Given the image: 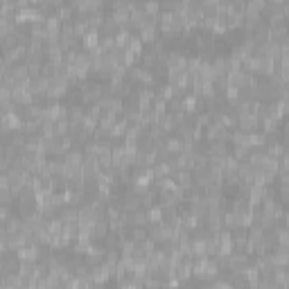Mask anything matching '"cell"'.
<instances>
[{
	"mask_svg": "<svg viewBox=\"0 0 289 289\" xmlns=\"http://www.w3.org/2000/svg\"><path fill=\"white\" fill-rule=\"evenodd\" d=\"M68 86H70V82L66 77H50L48 79V99L50 102H57L59 97H64L66 93H68Z\"/></svg>",
	"mask_w": 289,
	"mask_h": 289,
	"instance_id": "3957f363",
	"label": "cell"
},
{
	"mask_svg": "<svg viewBox=\"0 0 289 289\" xmlns=\"http://www.w3.org/2000/svg\"><path fill=\"white\" fill-rule=\"evenodd\" d=\"M99 41H102L99 32H97V30H91L89 34H86V36H84V39H82V45H84V48H86V50H89V52H91V50H95V48H97V45H99Z\"/></svg>",
	"mask_w": 289,
	"mask_h": 289,
	"instance_id": "7c38bea8",
	"label": "cell"
},
{
	"mask_svg": "<svg viewBox=\"0 0 289 289\" xmlns=\"http://www.w3.org/2000/svg\"><path fill=\"white\" fill-rule=\"evenodd\" d=\"M147 217H149V224H161V221H163V208H161V203L147 208Z\"/></svg>",
	"mask_w": 289,
	"mask_h": 289,
	"instance_id": "9a60e30c",
	"label": "cell"
},
{
	"mask_svg": "<svg viewBox=\"0 0 289 289\" xmlns=\"http://www.w3.org/2000/svg\"><path fill=\"white\" fill-rule=\"evenodd\" d=\"M165 70L167 73H177V70H188V57L181 52H170L165 61Z\"/></svg>",
	"mask_w": 289,
	"mask_h": 289,
	"instance_id": "8992f818",
	"label": "cell"
},
{
	"mask_svg": "<svg viewBox=\"0 0 289 289\" xmlns=\"http://www.w3.org/2000/svg\"><path fill=\"white\" fill-rule=\"evenodd\" d=\"M285 226H287V228H289V212H287V215H285Z\"/></svg>",
	"mask_w": 289,
	"mask_h": 289,
	"instance_id": "d6986e66",
	"label": "cell"
},
{
	"mask_svg": "<svg viewBox=\"0 0 289 289\" xmlns=\"http://www.w3.org/2000/svg\"><path fill=\"white\" fill-rule=\"evenodd\" d=\"M283 186L289 188V172H285V174H283Z\"/></svg>",
	"mask_w": 289,
	"mask_h": 289,
	"instance_id": "ac0fdd59",
	"label": "cell"
},
{
	"mask_svg": "<svg viewBox=\"0 0 289 289\" xmlns=\"http://www.w3.org/2000/svg\"><path fill=\"white\" fill-rule=\"evenodd\" d=\"M228 156V149H226V142H208V158H224Z\"/></svg>",
	"mask_w": 289,
	"mask_h": 289,
	"instance_id": "8fae6325",
	"label": "cell"
},
{
	"mask_svg": "<svg viewBox=\"0 0 289 289\" xmlns=\"http://www.w3.org/2000/svg\"><path fill=\"white\" fill-rule=\"evenodd\" d=\"M154 186V170L147 167V170H138V174L133 177V188L136 190H149Z\"/></svg>",
	"mask_w": 289,
	"mask_h": 289,
	"instance_id": "52a82bcc",
	"label": "cell"
},
{
	"mask_svg": "<svg viewBox=\"0 0 289 289\" xmlns=\"http://www.w3.org/2000/svg\"><path fill=\"white\" fill-rule=\"evenodd\" d=\"M11 196H14V192L9 188H0V201H2V206H11Z\"/></svg>",
	"mask_w": 289,
	"mask_h": 289,
	"instance_id": "2e32d148",
	"label": "cell"
},
{
	"mask_svg": "<svg viewBox=\"0 0 289 289\" xmlns=\"http://www.w3.org/2000/svg\"><path fill=\"white\" fill-rule=\"evenodd\" d=\"M192 265H194V260H192V258H183L181 262L177 265V278L181 280V283H186L190 276H194V271H192Z\"/></svg>",
	"mask_w": 289,
	"mask_h": 289,
	"instance_id": "9c48e42d",
	"label": "cell"
},
{
	"mask_svg": "<svg viewBox=\"0 0 289 289\" xmlns=\"http://www.w3.org/2000/svg\"><path fill=\"white\" fill-rule=\"evenodd\" d=\"M174 235H177V228L167 226L165 221L149 226V237H152L156 244H170V242L174 240Z\"/></svg>",
	"mask_w": 289,
	"mask_h": 289,
	"instance_id": "7a4b0ae2",
	"label": "cell"
},
{
	"mask_svg": "<svg viewBox=\"0 0 289 289\" xmlns=\"http://www.w3.org/2000/svg\"><path fill=\"white\" fill-rule=\"evenodd\" d=\"M260 172H262V174L271 181V179L280 172V161H276V158H267V161L262 163V167H260Z\"/></svg>",
	"mask_w": 289,
	"mask_h": 289,
	"instance_id": "30bf717a",
	"label": "cell"
},
{
	"mask_svg": "<svg viewBox=\"0 0 289 289\" xmlns=\"http://www.w3.org/2000/svg\"><path fill=\"white\" fill-rule=\"evenodd\" d=\"M192 271H194V276L196 278H201V280H217L219 278V271H221V267H219V262H217L215 258H196L194 260V265H192Z\"/></svg>",
	"mask_w": 289,
	"mask_h": 289,
	"instance_id": "6da1fadb",
	"label": "cell"
},
{
	"mask_svg": "<svg viewBox=\"0 0 289 289\" xmlns=\"http://www.w3.org/2000/svg\"><path fill=\"white\" fill-rule=\"evenodd\" d=\"M165 149L172 154V156H179V154L183 152V142L179 140L177 136H172V138H167V140H165Z\"/></svg>",
	"mask_w": 289,
	"mask_h": 289,
	"instance_id": "4fadbf2b",
	"label": "cell"
},
{
	"mask_svg": "<svg viewBox=\"0 0 289 289\" xmlns=\"http://www.w3.org/2000/svg\"><path fill=\"white\" fill-rule=\"evenodd\" d=\"M280 196H283V201H285V203H289V188H287V186H283V188H280Z\"/></svg>",
	"mask_w": 289,
	"mask_h": 289,
	"instance_id": "e0dca14e",
	"label": "cell"
},
{
	"mask_svg": "<svg viewBox=\"0 0 289 289\" xmlns=\"http://www.w3.org/2000/svg\"><path fill=\"white\" fill-rule=\"evenodd\" d=\"M196 45H199L201 52H210V50L215 48V39H212L210 34H199V39H196Z\"/></svg>",
	"mask_w": 289,
	"mask_h": 289,
	"instance_id": "5bb4252c",
	"label": "cell"
},
{
	"mask_svg": "<svg viewBox=\"0 0 289 289\" xmlns=\"http://www.w3.org/2000/svg\"><path fill=\"white\" fill-rule=\"evenodd\" d=\"M206 140L208 142H219V140H224L226 142V138H228V129L226 127H221L219 122H215V124H210V127H206Z\"/></svg>",
	"mask_w": 289,
	"mask_h": 289,
	"instance_id": "ba28073f",
	"label": "cell"
},
{
	"mask_svg": "<svg viewBox=\"0 0 289 289\" xmlns=\"http://www.w3.org/2000/svg\"><path fill=\"white\" fill-rule=\"evenodd\" d=\"M16 258L20 260V262H41V246L39 244H27L23 246V249L16 251Z\"/></svg>",
	"mask_w": 289,
	"mask_h": 289,
	"instance_id": "5b68a950",
	"label": "cell"
},
{
	"mask_svg": "<svg viewBox=\"0 0 289 289\" xmlns=\"http://www.w3.org/2000/svg\"><path fill=\"white\" fill-rule=\"evenodd\" d=\"M269 196H274L269 192V186H260V183H253V186L249 188V201L251 206H262Z\"/></svg>",
	"mask_w": 289,
	"mask_h": 289,
	"instance_id": "277c9868",
	"label": "cell"
}]
</instances>
